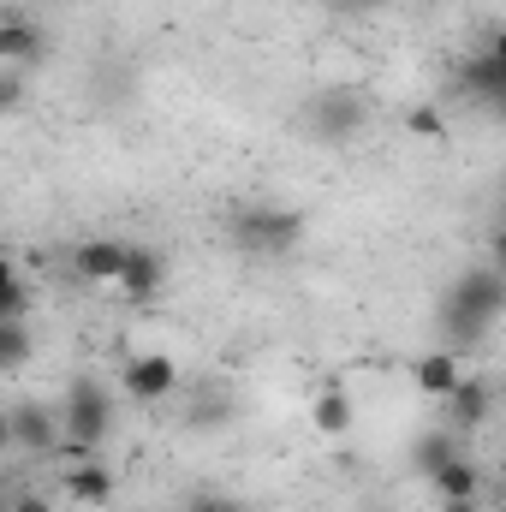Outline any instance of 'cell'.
Listing matches in <instances>:
<instances>
[{"label":"cell","instance_id":"6da1fadb","mask_svg":"<svg viewBox=\"0 0 506 512\" xmlns=\"http://www.w3.org/2000/svg\"><path fill=\"white\" fill-rule=\"evenodd\" d=\"M60 417H66V447H60L66 465L96 459V447L114 435V399H108V387L96 382V376H78V382L66 387Z\"/></svg>","mask_w":506,"mask_h":512},{"label":"cell","instance_id":"7a4b0ae2","mask_svg":"<svg viewBox=\"0 0 506 512\" xmlns=\"http://www.w3.org/2000/svg\"><path fill=\"white\" fill-rule=\"evenodd\" d=\"M227 233H233V245H239L245 256L274 262V256L298 251V239H304V215L286 209V203H245V209H233Z\"/></svg>","mask_w":506,"mask_h":512},{"label":"cell","instance_id":"3957f363","mask_svg":"<svg viewBox=\"0 0 506 512\" xmlns=\"http://www.w3.org/2000/svg\"><path fill=\"white\" fill-rule=\"evenodd\" d=\"M0 429H6V447L24 453V459H54L66 447V417L48 399H12Z\"/></svg>","mask_w":506,"mask_h":512},{"label":"cell","instance_id":"277c9868","mask_svg":"<svg viewBox=\"0 0 506 512\" xmlns=\"http://www.w3.org/2000/svg\"><path fill=\"white\" fill-rule=\"evenodd\" d=\"M441 310H459V316H477V322L495 328L506 316V268H495V262L459 268V280L441 292Z\"/></svg>","mask_w":506,"mask_h":512},{"label":"cell","instance_id":"5b68a950","mask_svg":"<svg viewBox=\"0 0 506 512\" xmlns=\"http://www.w3.org/2000/svg\"><path fill=\"white\" fill-rule=\"evenodd\" d=\"M304 126L316 143H352L358 131L370 126V114H364V96H352V90H322L310 108H304Z\"/></svg>","mask_w":506,"mask_h":512},{"label":"cell","instance_id":"8992f818","mask_svg":"<svg viewBox=\"0 0 506 512\" xmlns=\"http://www.w3.org/2000/svg\"><path fill=\"white\" fill-rule=\"evenodd\" d=\"M120 382H126V399L161 405V399H173V387H179V364H173L167 352H137V358H126Z\"/></svg>","mask_w":506,"mask_h":512},{"label":"cell","instance_id":"52a82bcc","mask_svg":"<svg viewBox=\"0 0 506 512\" xmlns=\"http://www.w3.org/2000/svg\"><path fill=\"white\" fill-rule=\"evenodd\" d=\"M42 60H48V30L36 18H24V12H6V24H0V66L30 72Z\"/></svg>","mask_w":506,"mask_h":512},{"label":"cell","instance_id":"ba28073f","mask_svg":"<svg viewBox=\"0 0 506 512\" xmlns=\"http://www.w3.org/2000/svg\"><path fill=\"white\" fill-rule=\"evenodd\" d=\"M441 405H447V417H453V429H459V435H477V429L495 417L501 387L483 382V376H465V382L453 387V399H441Z\"/></svg>","mask_w":506,"mask_h":512},{"label":"cell","instance_id":"9c48e42d","mask_svg":"<svg viewBox=\"0 0 506 512\" xmlns=\"http://www.w3.org/2000/svg\"><path fill=\"white\" fill-rule=\"evenodd\" d=\"M126 256H131V245H120V239H84V245L72 251V268H78V280H90V286H120Z\"/></svg>","mask_w":506,"mask_h":512},{"label":"cell","instance_id":"30bf717a","mask_svg":"<svg viewBox=\"0 0 506 512\" xmlns=\"http://www.w3.org/2000/svg\"><path fill=\"white\" fill-rule=\"evenodd\" d=\"M310 423H316V435H322V441H346V435H352L358 411H352L346 382H322V387H316V399H310Z\"/></svg>","mask_w":506,"mask_h":512},{"label":"cell","instance_id":"8fae6325","mask_svg":"<svg viewBox=\"0 0 506 512\" xmlns=\"http://www.w3.org/2000/svg\"><path fill=\"white\" fill-rule=\"evenodd\" d=\"M161 280H167V256L149 251V245H131L126 274H120V292H126V304H155Z\"/></svg>","mask_w":506,"mask_h":512},{"label":"cell","instance_id":"7c38bea8","mask_svg":"<svg viewBox=\"0 0 506 512\" xmlns=\"http://www.w3.org/2000/svg\"><path fill=\"white\" fill-rule=\"evenodd\" d=\"M453 84H459V96H477V102H495V108H506V66L495 60V54L465 60V66L453 72Z\"/></svg>","mask_w":506,"mask_h":512},{"label":"cell","instance_id":"4fadbf2b","mask_svg":"<svg viewBox=\"0 0 506 512\" xmlns=\"http://www.w3.org/2000/svg\"><path fill=\"white\" fill-rule=\"evenodd\" d=\"M66 495L84 501V507H108L114 501V471L102 459H78V465H66Z\"/></svg>","mask_w":506,"mask_h":512},{"label":"cell","instance_id":"5bb4252c","mask_svg":"<svg viewBox=\"0 0 506 512\" xmlns=\"http://www.w3.org/2000/svg\"><path fill=\"white\" fill-rule=\"evenodd\" d=\"M429 495H435V501H483V471L459 453L453 465H441V471L429 477Z\"/></svg>","mask_w":506,"mask_h":512},{"label":"cell","instance_id":"9a60e30c","mask_svg":"<svg viewBox=\"0 0 506 512\" xmlns=\"http://www.w3.org/2000/svg\"><path fill=\"white\" fill-rule=\"evenodd\" d=\"M465 382V370H459V352H423L417 358V387L429 393V399H453V387Z\"/></svg>","mask_w":506,"mask_h":512},{"label":"cell","instance_id":"2e32d148","mask_svg":"<svg viewBox=\"0 0 506 512\" xmlns=\"http://www.w3.org/2000/svg\"><path fill=\"white\" fill-rule=\"evenodd\" d=\"M465 447H459V429H435V435H417L411 441V471L417 477H435L441 465H453Z\"/></svg>","mask_w":506,"mask_h":512},{"label":"cell","instance_id":"e0dca14e","mask_svg":"<svg viewBox=\"0 0 506 512\" xmlns=\"http://www.w3.org/2000/svg\"><path fill=\"white\" fill-rule=\"evenodd\" d=\"M30 304H36L30 274H24L18 262H6V280H0V322H30Z\"/></svg>","mask_w":506,"mask_h":512},{"label":"cell","instance_id":"ac0fdd59","mask_svg":"<svg viewBox=\"0 0 506 512\" xmlns=\"http://www.w3.org/2000/svg\"><path fill=\"white\" fill-rule=\"evenodd\" d=\"M36 352V334L30 322H0V370H24Z\"/></svg>","mask_w":506,"mask_h":512},{"label":"cell","instance_id":"d6986e66","mask_svg":"<svg viewBox=\"0 0 506 512\" xmlns=\"http://www.w3.org/2000/svg\"><path fill=\"white\" fill-rule=\"evenodd\" d=\"M179 512H245V501L239 495H221V489H197Z\"/></svg>","mask_w":506,"mask_h":512},{"label":"cell","instance_id":"ffe728a7","mask_svg":"<svg viewBox=\"0 0 506 512\" xmlns=\"http://www.w3.org/2000/svg\"><path fill=\"white\" fill-rule=\"evenodd\" d=\"M405 131H411V137H429V143H441V137H447V120H441L435 108H411V114H405Z\"/></svg>","mask_w":506,"mask_h":512},{"label":"cell","instance_id":"44dd1931","mask_svg":"<svg viewBox=\"0 0 506 512\" xmlns=\"http://www.w3.org/2000/svg\"><path fill=\"white\" fill-rule=\"evenodd\" d=\"M18 102H24V72L0 66V114H18Z\"/></svg>","mask_w":506,"mask_h":512},{"label":"cell","instance_id":"7402d4cb","mask_svg":"<svg viewBox=\"0 0 506 512\" xmlns=\"http://www.w3.org/2000/svg\"><path fill=\"white\" fill-rule=\"evenodd\" d=\"M12 512H54V507H48V495H18Z\"/></svg>","mask_w":506,"mask_h":512},{"label":"cell","instance_id":"603a6c76","mask_svg":"<svg viewBox=\"0 0 506 512\" xmlns=\"http://www.w3.org/2000/svg\"><path fill=\"white\" fill-rule=\"evenodd\" d=\"M489 256H495V268H506V221L495 227V245H489Z\"/></svg>","mask_w":506,"mask_h":512},{"label":"cell","instance_id":"cb8c5ba5","mask_svg":"<svg viewBox=\"0 0 506 512\" xmlns=\"http://www.w3.org/2000/svg\"><path fill=\"white\" fill-rule=\"evenodd\" d=\"M489 54H495V60H501V66H506V24H501V30H495V36H489Z\"/></svg>","mask_w":506,"mask_h":512},{"label":"cell","instance_id":"d4e9b609","mask_svg":"<svg viewBox=\"0 0 506 512\" xmlns=\"http://www.w3.org/2000/svg\"><path fill=\"white\" fill-rule=\"evenodd\" d=\"M441 512H483V501H441Z\"/></svg>","mask_w":506,"mask_h":512},{"label":"cell","instance_id":"484cf974","mask_svg":"<svg viewBox=\"0 0 506 512\" xmlns=\"http://www.w3.org/2000/svg\"><path fill=\"white\" fill-rule=\"evenodd\" d=\"M346 6H387V0H346Z\"/></svg>","mask_w":506,"mask_h":512},{"label":"cell","instance_id":"4316f807","mask_svg":"<svg viewBox=\"0 0 506 512\" xmlns=\"http://www.w3.org/2000/svg\"><path fill=\"white\" fill-rule=\"evenodd\" d=\"M495 387H501V405H506V376H501V382H495Z\"/></svg>","mask_w":506,"mask_h":512},{"label":"cell","instance_id":"83f0119b","mask_svg":"<svg viewBox=\"0 0 506 512\" xmlns=\"http://www.w3.org/2000/svg\"><path fill=\"white\" fill-rule=\"evenodd\" d=\"M501 221H506V215H501Z\"/></svg>","mask_w":506,"mask_h":512},{"label":"cell","instance_id":"f1b7e54d","mask_svg":"<svg viewBox=\"0 0 506 512\" xmlns=\"http://www.w3.org/2000/svg\"><path fill=\"white\" fill-rule=\"evenodd\" d=\"M501 114H506V108H501Z\"/></svg>","mask_w":506,"mask_h":512}]
</instances>
